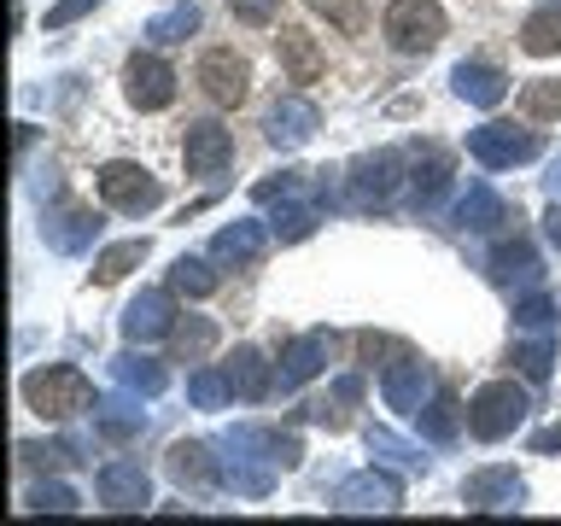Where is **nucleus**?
I'll use <instances>...</instances> for the list:
<instances>
[{
    "label": "nucleus",
    "mask_w": 561,
    "mask_h": 526,
    "mask_svg": "<svg viewBox=\"0 0 561 526\" xmlns=\"http://www.w3.org/2000/svg\"><path fill=\"white\" fill-rule=\"evenodd\" d=\"M18 456H24L30 468H70L77 462V445H65V438H53V445H35V438H24V445H18Z\"/></svg>",
    "instance_id": "nucleus-44"
},
{
    "label": "nucleus",
    "mask_w": 561,
    "mask_h": 526,
    "mask_svg": "<svg viewBox=\"0 0 561 526\" xmlns=\"http://www.w3.org/2000/svg\"><path fill=\"white\" fill-rule=\"evenodd\" d=\"M164 473L182 491H210V485L222 480V462H210V445H199V438H182V445H170Z\"/></svg>",
    "instance_id": "nucleus-19"
},
{
    "label": "nucleus",
    "mask_w": 561,
    "mask_h": 526,
    "mask_svg": "<svg viewBox=\"0 0 561 526\" xmlns=\"http://www.w3.org/2000/svg\"><path fill=\"white\" fill-rule=\"evenodd\" d=\"M403 170H410V158H403L398 147L357 158V164L345 170V205H351V210H386V205L398 199V187L410 182Z\"/></svg>",
    "instance_id": "nucleus-3"
},
{
    "label": "nucleus",
    "mask_w": 561,
    "mask_h": 526,
    "mask_svg": "<svg viewBox=\"0 0 561 526\" xmlns=\"http://www.w3.org/2000/svg\"><path fill=\"white\" fill-rule=\"evenodd\" d=\"M170 328H175V298L164 287H147L140 298H129V310H123V340H129V345L164 340Z\"/></svg>",
    "instance_id": "nucleus-17"
},
{
    "label": "nucleus",
    "mask_w": 561,
    "mask_h": 526,
    "mask_svg": "<svg viewBox=\"0 0 561 526\" xmlns=\"http://www.w3.org/2000/svg\"><path fill=\"white\" fill-rule=\"evenodd\" d=\"M170 293L210 298V293H217V270H210L205 258H175V263H170Z\"/></svg>",
    "instance_id": "nucleus-35"
},
{
    "label": "nucleus",
    "mask_w": 561,
    "mask_h": 526,
    "mask_svg": "<svg viewBox=\"0 0 561 526\" xmlns=\"http://www.w3.org/2000/svg\"><path fill=\"white\" fill-rule=\"evenodd\" d=\"M468 152L480 158L485 170H515V164H533L538 158V135L491 117V123H480V129H468Z\"/></svg>",
    "instance_id": "nucleus-8"
},
{
    "label": "nucleus",
    "mask_w": 561,
    "mask_h": 526,
    "mask_svg": "<svg viewBox=\"0 0 561 526\" xmlns=\"http://www.w3.org/2000/svg\"><path fill=\"white\" fill-rule=\"evenodd\" d=\"M438 392V380H433V363L427 357H415V351H403L398 363H386L380 368V398H386V410H398V415H421V403H427Z\"/></svg>",
    "instance_id": "nucleus-7"
},
{
    "label": "nucleus",
    "mask_w": 561,
    "mask_h": 526,
    "mask_svg": "<svg viewBox=\"0 0 561 526\" xmlns=\"http://www.w3.org/2000/svg\"><path fill=\"white\" fill-rule=\"evenodd\" d=\"M222 375H228V392L245 398V403L270 398V386H275V368L263 363V351H257V345H234V357L222 363Z\"/></svg>",
    "instance_id": "nucleus-23"
},
{
    "label": "nucleus",
    "mask_w": 561,
    "mask_h": 526,
    "mask_svg": "<svg viewBox=\"0 0 561 526\" xmlns=\"http://www.w3.org/2000/svg\"><path fill=\"white\" fill-rule=\"evenodd\" d=\"M316 129H322V112H316V100H305V94L275 100V105H270V117H263V135H270V147H280V152L305 147Z\"/></svg>",
    "instance_id": "nucleus-14"
},
{
    "label": "nucleus",
    "mask_w": 561,
    "mask_h": 526,
    "mask_svg": "<svg viewBox=\"0 0 561 526\" xmlns=\"http://www.w3.org/2000/svg\"><path fill=\"white\" fill-rule=\"evenodd\" d=\"M410 193H415V205H421V210H433L438 199H445V193H450V152L427 147V164H421V158H415Z\"/></svg>",
    "instance_id": "nucleus-28"
},
{
    "label": "nucleus",
    "mask_w": 561,
    "mask_h": 526,
    "mask_svg": "<svg viewBox=\"0 0 561 526\" xmlns=\"http://www.w3.org/2000/svg\"><path fill=\"white\" fill-rule=\"evenodd\" d=\"M182 158H187V175H222L234 164V135L222 123H187Z\"/></svg>",
    "instance_id": "nucleus-18"
},
{
    "label": "nucleus",
    "mask_w": 561,
    "mask_h": 526,
    "mask_svg": "<svg viewBox=\"0 0 561 526\" xmlns=\"http://www.w3.org/2000/svg\"><path fill=\"white\" fill-rule=\"evenodd\" d=\"M310 175H316V170H280V175H270V182L252 187V199H257V205H293V199H305V193L316 187Z\"/></svg>",
    "instance_id": "nucleus-36"
},
{
    "label": "nucleus",
    "mask_w": 561,
    "mask_h": 526,
    "mask_svg": "<svg viewBox=\"0 0 561 526\" xmlns=\"http://www.w3.org/2000/svg\"><path fill=\"white\" fill-rule=\"evenodd\" d=\"M187 398L199 403V410H222L234 392H228V375H222V368H193V375H187Z\"/></svg>",
    "instance_id": "nucleus-39"
},
{
    "label": "nucleus",
    "mask_w": 561,
    "mask_h": 526,
    "mask_svg": "<svg viewBox=\"0 0 561 526\" xmlns=\"http://www.w3.org/2000/svg\"><path fill=\"white\" fill-rule=\"evenodd\" d=\"M351 403H363V375H345V380H333V398H322V403H310V421H322V427H333L340 433L345 427V410Z\"/></svg>",
    "instance_id": "nucleus-34"
},
{
    "label": "nucleus",
    "mask_w": 561,
    "mask_h": 526,
    "mask_svg": "<svg viewBox=\"0 0 561 526\" xmlns=\"http://www.w3.org/2000/svg\"><path fill=\"white\" fill-rule=\"evenodd\" d=\"M193 82H199V94L210 105H245V94H252V65H245L234 47H217L199 59V77Z\"/></svg>",
    "instance_id": "nucleus-11"
},
{
    "label": "nucleus",
    "mask_w": 561,
    "mask_h": 526,
    "mask_svg": "<svg viewBox=\"0 0 561 526\" xmlns=\"http://www.w3.org/2000/svg\"><path fill=\"white\" fill-rule=\"evenodd\" d=\"M217 450H222V485L234 491V498H270L275 473L298 462V438H280V433H263V427L222 433Z\"/></svg>",
    "instance_id": "nucleus-1"
},
{
    "label": "nucleus",
    "mask_w": 561,
    "mask_h": 526,
    "mask_svg": "<svg viewBox=\"0 0 561 526\" xmlns=\"http://www.w3.org/2000/svg\"><path fill=\"white\" fill-rule=\"evenodd\" d=\"M228 12H234L240 24H252V30H263V24H275L280 0H228Z\"/></svg>",
    "instance_id": "nucleus-46"
},
{
    "label": "nucleus",
    "mask_w": 561,
    "mask_h": 526,
    "mask_svg": "<svg viewBox=\"0 0 561 526\" xmlns=\"http://www.w3.org/2000/svg\"><path fill=\"white\" fill-rule=\"evenodd\" d=\"M147 263V240H117L105 245V252L94 258V287H112V281H123L129 270H140Z\"/></svg>",
    "instance_id": "nucleus-31"
},
{
    "label": "nucleus",
    "mask_w": 561,
    "mask_h": 526,
    "mask_svg": "<svg viewBox=\"0 0 561 526\" xmlns=\"http://www.w3.org/2000/svg\"><path fill=\"white\" fill-rule=\"evenodd\" d=\"M543 235H550V245H561V199L550 205V217H543Z\"/></svg>",
    "instance_id": "nucleus-50"
},
{
    "label": "nucleus",
    "mask_w": 561,
    "mask_h": 526,
    "mask_svg": "<svg viewBox=\"0 0 561 526\" xmlns=\"http://www.w3.org/2000/svg\"><path fill=\"white\" fill-rule=\"evenodd\" d=\"M403 351H410L403 340H386V333H357V357L368 368H375V357H403Z\"/></svg>",
    "instance_id": "nucleus-47"
},
{
    "label": "nucleus",
    "mask_w": 561,
    "mask_h": 526,
    "mask_svg": "<svg viewBox=\"0 0 561 526\" xmlns=\"http://www.w3.org/2000/svg\"><path fill=\"white\" fill-rule=\"evenodd\" d=\"M275 53H280V70H287V82H316L322 77V47H316L310 30H280L275 35Z\"/></svg>",
    "instance_id": "nucleus-25"
},
{
    "label": "nucleus",
    "mask_w": 561,
    "mask_h": 526,
    "mask_svg": "<svg viewBox=\"0 0 561 526\" xmlns=\"http://www.w3.org/2000/svg\"><path fill=\"white\" fill-rule=\"evenodd\" d=\"M503 222H515V210H508V199L491 193L485 182H473L462 199H456V228H468V235H497Z\"/></svg>",
    "instance_id": "nucleus-21"
},
{
    "label": "nucleus",
    "mask_w": 561,
    "mask_h": 526,
    "mask_svg": "<svg viewBox=\"0 0 561 526\" xmlns=\"http://www.w3.org/2000/svg\"><path fill=\"white\" fill-rule=\"evenodd\" d=\"M193 30H199V7H193V0H182V7H170V12L152 18V24H147V42H152V47H175V42H187Z\"/></svg>",
    "instance_id": "nucleus-33"
},
{
    "label": "nucleus",
    "mask_w": 561,
    "mask_h": 526,
    "mask_svg": "<svg viewBox=\"0 0 561 526\" xmlns=\"http://www.w3.org/2000/svg\"><path fill=\"white\" fill-rule=\"evenodd\" d=\"M556 450H561V421L543 427V433H533V456H556Z\"/></svg>",
    "instance_id": "nucleus-49"
},
{
    "label": "nucleus",
    "mask_w": 561,
    "mask_h": 526,
    "mask_svg": "<svg viewBox=\"0 0 561 526\" xmlns=\"http://www.w3.org/2000/svg\"><path fill=\"white\" fill-rule=\"evenodd\" d=\"M100 199L123 210V217H140V210H158V199H164V187H158V175L147 164H129V158H117V164H105L94 175Z\"/></svg>",
    "instance_id": "nucleus-6"
},
{
    "label": "nucleus",
    "mask_w": 561,
    "mask_h": 526,
    "mask_svg": "<svg viewBox=\"0 0 561 526\" xmlns=\"http://www.w3.org/2000/svg\"><path fill=\"white\" fill-rule=\"evenodd\" d=\"M485 275L491 287H538V252L526 240H503L497 252H485Z\"/></svg>",
    "instance_id": "nucleus-22"
},
{
    "label": "nucleus",
    "mask_w": 561,
    "mask_h": 526,
    "mask_svg": "<svg viewBox=\"0 0 561 526\" xmlns=\"http://www.w3.org/2000/svg\"><path fill=\"white\" fill-rule=\"evenodd\" d=\"M462 503H468V515H515L526 503V480L515 468H480L462 480Z\"/></svg>",
    "instance_id": "nucleus-10"
},
{
    "label": "nucleus",
    "mask_w": 561,
    "mask_h": 526,
    "mask_svg": "<svg viewBox=\"0 0 561 526\" xmlns=\"http://www.w3.org/2000/svg\"><path fill=\"white\" fill-rule=\"evenodd\" d=\"M380 35L392 53H433L445 42V7L438 0H392L380 18Z\"/></svg>",
    "instance_id": "nucleus-4"
},
{
    "label": "nucleus",
    "mask_w": 561,
    "mask_h": 526,
    "mask_svg": "<svg viewBox=\"0 0 561 526\" xmlns=\"http://www.w3.org/2000/svg\"><path fill=\"white\" fill-rule=\"evenodd\" d=\"M368 450L386 456V462H398V468H427V456H421V445H410V438H398L392 427H368Z\"/></svg>",
    "instance_id": "nucleus-38"
},
{
    "label": "nucleus",
    "mask_w": 561,
    "mask_h": 526,
    "mask_svg": "<svg viewBox=\"0 0 561 526\" xmlns=\"http://www.w3.org/2000/svg\"><path fill=\"white\" fill-rule=\"evenodd\" d=\"M112 375L123 392H140V398H158L170 386V368L164 363H152V357H140V351H123V357H112Z\"/></svg>",
    "instance_id": "nucleus-27"
},
{
    "label": "nucleus",
    "mask_w": 561,
    "mask_h": 526,
    "mask_svg": "<svg viewBox=\"0 0 561 526\" xmlns=\"http://www.w3.org/2000/svg\"><path fill=\"white\" fill-rule=\"evenodd\" d=\"M316 12H322L333 30H345V35L368 30V7H363V0H316Z\"/></svg>",
    "instance_id": "nucleus-43"
},
{
    "label": "nucleus",
    "mask_w": 561,
    "mask_h": 526,
    "mask_svg": "<svg viewBox=\"0 0 561 526\" xmlns=\"http://www.w3.org/2000/svg\"><path fill=\"white\" fill-rule=\"evenodd\" d=\"M24 508H35V515H70V508H82V498L70 485H59V480H42L24 498Z\"/></svg>",
    "instance_id": "nucleus-40"
},
{
    "label": "nucleus",
    "mask_w": 561,
    "mask_h": 526,
    "mask_svg": "<svg viewBox=\"0 0 561 526\" xmlns=\"http://www.w3.org/2000/svg\"><path fill=\"white\" fill-rule=\"evenodd\" d=\"M94 235H100V210L94 205H59V210H47V222H42V240L65 258L88 252Z\"/></svg>",
    "instance_id": "nucleus-16"
},
{
    "label": "nucleus",
    "mask_w": 561,
    "mask_h": 526,
    "mask_svg": "<svg viewBox=\"0 0 561 526\" xmlns=\"http://www.w3.org/2000/svg\"><path fill=\"white\" fill-rule=\"evenodd\" d=\"M275 235H280V240H305V235H316V205H305V199L280 205V217H275Z\"/></svg>",
    "instance_id": "nucleus-45"
},
{
    "label": "nucleus",
    "mask_w": 561,
    "mask_h": 526,
    "mask_svg": "<svg viewBox=\"0 0 561 526\" xmlns=\"http://www.w3.org/2000/svg\"><path fill=\"white\" fill-rule=\"evenodd\" d=\"M170 340H175V357H182V363H199L205 351L217 345V322H205V316H187V322L170 328Z\"/></svg>",
    "instance_id": "nucleus-37"
},
{
    "label": "nucleus",
    "mask_w": 561,
    "mask_h": 526,
    "mask_svg": "<svg viewBox=\"0 0 561 526\" xmlns=\"http://www.w3.org/2000/svg\"><path fill=\"white\" fill-rule=\"evenodd\" d=\"M333 508H340V515H398L403 485L392 480V473H380V468H363V473H351V480H340Z\"/></svg>",
    "instance_id": "nucleus-9"
},
{
    "label": "nucleus",
    "mask_w": 561,
    "mask_h": 526,
    "mask_svg": "<svg viewBox=\"0 0 561 526\" xmlns=\"http://www.w3.org/2000/svg\"><path fill=\"white\" fill-rule=\"evenodd\" d=\"M135 398H140V392H135ZM135 398H100V403H94V433L112 438V445H129V438L147 427V415H140Z\"/></svg>",
    "instance_id": "nucleus-26"
},
{
    "label": "nucleus",
    "mask_w": 561,
    "mask_h": 526,
    "mask_svg": "<svg viewBox=\"0 0 561 526\" xmlns=\"http://www.w3.org/2000/svg\"><path fill=\"white\" fill-rule=\"evenodd\" d=\"M421 433H427L433 438V445H450V438H456V427H462V410H456V392H445V386H438V392L427 398V403H421Z\"/></svg>",
    "instance_id": "nucleus-30"
},
{
    "label": "nucleus",
    "mask_w": 561,
    "mask_h": 526,
    "mask_svg": "<svg viewBox=\"0 0 561 526\" xmlns=\"http://www.w3.org/2000/svg\"><path fill=\"white\" fill-rule=\"evenodd\" d=\"M94 491H100V503L112 508V515H129V508L152 503V480H147V468H140V462H105Z\"/></svg>",
    "instance_id": "nucleus-15"
},
{
    "label": "nucleus",
    "mask_w": 561,
    "mask_h": 526,
    "mask_svg": "<svg viewBox=\"0 0 561 526\" xmlns=\"http://www.w3.org/2000/svg\"><path fill=\"white\" fill-rule=\"evenodd\" d=\"M450 88H456V100H468V105H480V112H491V105H503L508 100V77L497 65H456L450 70Z\"/></svg>",
    "instance_id": "nucleus-24"
},
{
    "label": "nucleus",
    "mask_w": 561,
    "mask_h": 526,
    "mask_svg": "<svg viewBox=\"0 0 561 526\" xmlns=\"http://www.w3.org/2000/svg\"><path fill=\"white\" fill-rule=\"evenodd\" d=\"M526 410H533V403H526V392L515 380H485L480 392L468 398V433L485 438V445H497V438H508L526 421Z\"/></svg>",
    "instance_id": "nucleus-5"
},
{
    "label": "nucleus",
    "mask_w": 561,
    "mask_h": 526,
    "mask_svg": "<svg viewBox=\"0 0 561 526\" xmlns=\"http://www.w3.org/2000/svg\"><path fill=\"white\" fill-rule=\"evenodd\" d=\"M515 328L520 333H556V305L543 293H526L515 305Z\"/></svg>",
    "instance_id": "nucleus-42"
},
{
    "label": "nucleus",
    "mask_w": 561,
    "mask_h": 526,
    "mask_svg": "<svg viewBox=\"0 0 561 526\" xmlns=\"http://www.w3.org/2000/svg\"><path fill=\"white\" fill-rule=\"evenodd\" d=\"M24 403L42 421H70V415L94 410V386H88L82 368L47 363V368H35V375H24Z\"/></svg>",
    "instance_id": "nucleus-2"
},
{
    "label": "nucleus",
    "mask_w": 561,
    "mask_h": 526,
    "mask_svg": "<svg viewBox=\"0 0 561 526\" xmlns=\"http://www.w3.org/2000/svg\"><path fill=\"white\" fill-rule=\"evenodd\" d=\"M100 0H53L47 7V30H65V24H77L82 12H94Z\"/></svg>",
    "instance_id": "nucleus-48"
},
{
    "label": "nucleus",
    "mask_w": 561,
    "mask_h": 526,
    "mask_svg": "<svg viewBox=\"0 0 561 526\" xmlns=\"http://www.w3.org/2000/svg\"><path fill=\"white\" fill-rule=\"evenodd\" d=\"M520 112L533 117V123H543V117H561V82H526L520 88Z\"/></svg>",
    "instance_id": "nucleus-41"
},
{
    "label": "nucleus",
    "mask_w": 561,
    "mask_h": 526,
    "mask_svg": "<svg viewBox=\"0 0 561 526\" xmlns=\"http://www.w3.org/2000/svg\"><path fill=\"white\" fill-rule=\"evenodd\" d=\"M508 363H515L533 386H543V380H550V368H556V345H550V333H538V340H515V345H508Z\"/></svg>",
    "instance_id": "nucleus-32"
},
{
    "label": "nucleus",
    "mask_w": 561,
    "mask_h": 526,
    "mask_svg": "<svg viewBox=\"0 0 561 526\" xmlns=\"http://www.w3.org/2000/svg\"><path fill=\"white\" fill-rule=\"evenodd\" d=\"M123 94H129L135 112H164L175 100V70L158 59V53H129V65H123Z\"/></svg>",
    "instance_id": "nucleus-12"
},
{
    "label": "nucleus",
    "mask_w": 561,
    "mask_h": 526,
    "mask_svg": "<svg viewBox=\"0 0 561 526\" xmlns=\"http://www.w3.org/2000/svg\"><path fill=\"white\" fill-rule=\"evenodd\" d=\"M543 187H550V199H561V164H556L550 175H543Z\"/></svg>",
    "instance_id": "nucleus-51"
},
{
    "label": "nucleus",
    "mask_w": 561,
    "mask_h": 526,
    "mask_svg": "<svg viewBox=\"0 0 561 526\" xmlns=\"http://www.w3.org/2000/svg\"><path fill=\"white\" fill-rule=\"evenodd\" d=\"M520 47L533 53V59L561 53V0H556V7H538L533 18H526V24H520Z\"/></svg>",
    "instance_id": "nucleus-29"
},
{
    "label": "nucleus",
    "mask_w": 561,
    "mask_h": 526,
    "mask_svg": "<svg viewBox=\"0 0 561 526\" xmlns=\"http://www.w3.org/2000/svg\"><path fill=\"white\" fill-rule=\"evenodd\" d=\"M263 245H270V228H263L257 217H240V222H228V228L210 235V258L228 263V270H240V263L263 258Z\"/></svg>",
    "instance_id": "nucleus-20"
},
{
    "label": "nucleus",
    "mask_w": 561,
    "mask_h": 526,
    "mask_svg": "<svg viewBox=\"0 0 561 526\" xmlns=\"http://www.w3.org/2000/svg\"><path fill=\"white\" fill-rule=\"evenodd\" d=\"M328 357H333V333H298V340H287L280 345V363H275V386L280 392H298L305 380H316L328 368Z\"/></svg>",
    "instance_id": "nucleus-13"
}]
</instances>
